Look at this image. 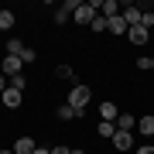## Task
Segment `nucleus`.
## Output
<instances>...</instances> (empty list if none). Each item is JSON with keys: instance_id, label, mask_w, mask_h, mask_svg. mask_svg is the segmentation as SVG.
<instances>
[{"instance_id": "24", "label": "nucleus", "mask_w": 154, "mask_h": 154, "mask_svg": "<svg viewBox=\"0 0 154 154\" xmlns=\"http://www.w3.org/2000/svg\"><path fill=\"white\" fill-rule=\"evenodd\" d=\"M51 154H72V147H65V144H55V147H51Z\"/></svg>"}, {"instance_id": "31", "label": "nucleus", "mask_w": 154, "mask_h": 154, "mask_svg": "<svg viewBox=\"0 0 154 154\" xmlns=\"http://www.w3.org/2000/svg\"><path fill=\"white\" fill-rule=\"evenodd\" d=\"M0 151H4V144H0Z\"/></svg>"}, {"instance_id": "10", "label": "nucleus", "mask_w": 154, "mask_h": 154, "mask_svg": "<svg viewBox=\"0 0 154 154\" xmlns=\"http://www.w3.org/2000/svg\"><path fill=\"white\" fill-rule=\"evenodd\" d=\"M116 116H120V106H116V103H110V99H106V103H99V120L116 123Z\"/></svg>"}, {"instance_id": "22", "label": "nucleus", "mask_w": 154, "mask_h": 154, "mask_svg": "<svg viewBox=\"0 0 154 154\" xmlns=\"http://www.w3.org/2000/svg\"><path fill=\"white\" fill-rule=\"evenodd\" d=\"M55 75H58V79H75V72H72V65H58Z\"/></svg>"}, {"instance_id": "1", "label": "nucleus", "mask_w": 154, "mask_h": 154, "mask_svg": "<svg viewBox=\"0 0 154 154\" xmlns=\"http://www.w3.org/2000/svg\"><path fill=\"white\" fill-rule=\"evenodd\" d=\"M89 99H93V89H89L86 82H75V86L69 89V99H65V103H69V106H75L79 113H86V106H89Z\"/></svg>"}, {"instance_id": "25", "label": "nucleus", "mask_w": 154, "mask_h": 154, "mask_svg": "<svg viewBox=\"0 0 154 154\" xmlns=\"http://www.w3.org/2000/svg\"><path fill=\"white\" fill-rule=\"evenodd\" d=\"M7 86H11V79H7V75H4V72H0V96H4V93H7Z\"/></svg>"}, {"instance_id": "14", "label": "nucleus", "mask_w": 154, "mask_h": 154, "mask_svg": "<svg viewBox=\"0 0 154 154\" xmlns=\"http://www.w3.org/2000/svg\"><path fill=\"white\" fill-rule=\"evenodd\" d=\"M106 31H110V34H116V38H120V34H127V31H130V28H127V21H123V17H110V24H106Z\"/></svg>"}, {"instance_id": "3", "label": "nucleus", "mask_w": 154, "mask_h": 154, "mask_svg": "<svg viewBox=\"0 0 154 154\" xmlns=\"http://www.w3.org/2000/svg\"><path fill=\"white\" fill-rule=\"evenodd\" d=\"M21 69H24V62H21V58H14V55H4V58H0V72H4L7 79L21 75Z\"/></svg>"}, {"instance_id": "13", "label": "nucleus", "mask_w": 154, "mask_h": 154, "mask_svg": "<svg viewBox=\"0 0 154 154\" xmlns=\"http://www.w3.org/2000/svg\"><path fill=\"white\" fill-rule=\"evenodd\" d=\"M137 130L144 134V137H154V113H144V116H137Z\"/></svg>"}, {"instance_id": "30", "label": "nucleus", "mask_w": 154, "mask_h": 154, "mask_svg": "<svg viewBox=\"0 0 154 154\" xmlns=\"http://www.w3.org/2000/svg\"><path fill=\"white\" fill-rule=\"evenodd\" d=\"M151 65H154V58H151ZM151 72H154V69H151Z\"/></svg>"}, {"instance_id": "18", "label": "nucleus", "mask_w": 154, "mask_h": 154, "mask_svg": "<svg viewBox=\"0 0 154 154\" xmlns=\"http://www.w3.org/2000/svg\"><path fill=\"white\" fill-rule=\"evenodd\" d=\"M106 24H110V21H106L103 14H96V17H93V24H89V28H93L96 34H103V31H106Z\"/></svg>"}, {"instance_id": "21", "label": "nucleus", "mask_w": 154, "mask_h": 154, "mask_svg": "<svg viewBox=\"0 0 154 154\" xmlns=\"http://www.w3.org/2000/svg\"><path fill=\"white\" fill-rule=\"evenodd\" d=\"M21 62H24V65H31V62H38V51H34V48H24V51H21Z\"/></svg>"}, {"instance_id": "27", "label": "nucleus", "mask_w": 154, "mask_h": 154, "mask_svg": "<svg viewBox=\"0 0 154 154\" xmlns=\"http://www.w3.org/2000/svg\"><path fill=\"white\" fill-rule=\"evenodd\" d=\"M34 154H51V147H38V151H34Z\"/></svg>"}, {"instance_id": "28", "label": "nucleus", "mask_w": 154, "mask_h": 154, "mask_svg": "<svg viewBox=\"0 0 154 154\" xmlns=\"http://www.w3.org/2000/svg\"><path fill=\"white\" fill-rule=\"evenodd\" d=\"M72 154H86V151H82V147H72Z\"/></svg>"}, {"instance_id": "29", "label": "nucleus", "mask_w": 154, "mask_h": 154, "mask_svg": "<svg viewBox=\"0 0 154 154\" xmlns=\"http://www.w3.org/2000/svg\"><path fill=\"white\" fill-rule=\"evenodd\" d=\"M0 154H14V147H4V151H0Z\"/></svg>"}, {"instance_id": "11", "label": "nucleus", "mask_w": 154, "mask_h": 154, "mask_svg": "<svg viewBox=\"0 0 154 154\" xmlns=\"http://www.w3.org/2000/svg\"><path fill=\"white\" fill-rule=\"evenodd\" d=\"M140 14H144V11H140V7H134V4L120 11V17L127 21V28H137V24H140Z\"/></svg>"}, {"instance_id": "23", "label": "nucleus", "mask_w": 154, "mask_h": 154, "mask_svg": "<svg viewBox=\"0 0 154 154\" xmlns=\"http://www.w3.org/2000/svg\"><path fill=\"white\" fill-rule=\"evenodd\" d=\"M137 69H140V72H151V69H154V65H151V55H140V58H137Z\"/></svg>"}, {"instance_id": "9", "label": "nucleus", "mask_w": 154, "mask_h": 154, "mask_svg": "<svg viewBox=\"0 0 154 154\" xmlns=\"http://www.w3.org/2000/svg\"><path fill=\"white\" fill-rule=\"evenodd\" d=\"M110 144H113L116 151H130V147H134V134H127V130H116Z\"/></svg>"}, {"instance_id": "17", "label": "nucleus", "mask_w": 154, "mask_h": 154, "mask_svg": "<svg viewBox=\"0 0 154 154\" xmlns=\"http://www.w3.org/2000/svg\"><path fill=\"white\" fill-rule=\"evenodd\" d=\"M17 24V14L14 11H0V31H11Z\"/></svg>"}, {"instance_id": "2", "label": "nucleus", "mask_w": 154, "mask_h": 154, "mask_svg": "<svg viewBox=\"0 0 154 154\" xmlns=\"http://www.w3.org/2000/svg\"><path fill=\"white\" fill-rule=\"evenodd\" d=\"M93 17H96V7H93V0H79V7H75V14H72V21L75 24H82V28H89L93 24Z\"/></svg>"}, {"instance_id": "7", "label": "nucleus", "mask_w": 154, "mask_h": 154, "mask_svg": "<svg viewBox=\"0 0 154 154\" xmlns=\"http://www.w3.org/2000/svg\"><path fill=\"white\" fill-rule=\"evenodd\" d=\"M116 130L134 134V130H137V116H134L130 110H120V116H116Z\"/></svg>"}, {"instance_id": "4", "label": "nucleus", "mask_w": 154, "mask_h": 154, "mask_svg": "<svg viewBox=\"0 0 154 154\" xmlns=\"http://www.w3.org/2000/svg\"><path fill=\"white\" fill-rule=\"evenodd\" d=\"M11 147H14V154H34V151H38V140L24 134V137H17V140L11 144Z\"/></svg>"}, {"instance_id": "20", "label": "nucleus", "mask_w": 154, "mask_h": 154, "mask_svg": "<svg viewBox=\"0 0 154 154\" xmlns=\"http://www.w3.org/2000/svg\"><path fill=\"white\" fill-rule=\"evenodd\" d=\"M140 28L154 31V11H144V14H140Z\"/></svg>"}, {"instance_id": "26", "label": "nucleus", "mask_w": 154, "mask_h": 154, "mask_svg": "<svg viewBox=\"0 0 154 154\" xmlns=\"http://www.w3.org/2000/svg\"><path fill=\"white\" fill-rule=\"evenodd\" d=\"M137 154H154V144H144V147H134Z\"/></svg>"}, {"instance_id": "16", "label": "nucleus", "mask_w": 154, "mask_h": 154, "mask_svg": "<svg viewBox=\"0 0 154 154\" xmlns=\"http://www.w3.org/2000/svg\"><path fill=\"white\" fill-rule=\"evenodd\" d=\"M28 48V45H24L21 38H7V55H14V58H21V51Z\"/></svg>"}, {"instance_id": "15", "label": "nucleus", "mask_w": 154, "mask_h": 154, "mask_svg": "<svg viewBox=\"0 0 154 154\" xmlns=\"http://www.w3.org/2000/svg\"><path fill=\"white\" fill-rule=\"evenodd\" d=\"M96 134H99V137H106V140H113L116 123H110V120H99V123H96Z\"/></svg>"}, {"instance_id": "8", "label": "nucleus", "mask_w": 154, "mask_h": 154, "mask_svg": "<svg viewBox=\"0 0 154 154\" xmlns=\"http://www.w3.org/2000/svg\"><path fill=\"white\" fill-rule=\"evenodd\" d=\"M75 7H79V0H69V4H62L58 11L51 14V21H55V24H65V21H69V14H75Z\"/></svg>"}, {"instance_id": "19", "label": "nucleus", "mask_w": 154, "mask_h": 154, "mask_svg": "<svg viewBox=\"0 0 154 154\" xmlns=\"http://www.w3.org/2000/svg\"><path fill=\"white\" fill-rule=\"evenodd\" d=\"M11 89H21V93H24V89H28V75H24V72L14 75V79H11Z\"/></svg>"}, {"instance_id": "6", "label": "nucleus", "mask_w": 154, "mask_h": 154, "mask_svg": "<svg viewBox=\"0 0 154 154\" xmlns=\"http://www.w3.org/2000/svg\"><path fill=\"white\" fill-rule=\"evenodd\" d=\"M0 103H4L7 110H17V106L24 103V93H21V89H11V86H7V93L0 96Z\"/></svg>"}, {"instance_id": "5", "label": "nucleus", "mask_w": 154, "mask_h": 154, "mask_svg": "<svg viewBox=\"0 0 154 154\" xmlns=\"http://www.w3.org/2000/svg\"><path fill=\"white\" fill-rule=\"evenodd\" d=\"M154 38V34L147 31V28H140V24H137V28H130V31H127V41H130V45H137V48H140V45H147Z\"/></svg>"}, {"instance_id": "12", "label": "nucleus", "mask_w": 154, "mask_h": 154, "mask_svg": "<svg viewBox=\"0 0 154 154\" xmlns=\"http://www.w3.org/2000/svg\"><path fill=\"white\" fill-rule=\"evenodd\" d=\"M55 116H58V120H65V123H72V120H79V116H82V113H79L75 106H69V103H62L58 110H55Z\"/></svg>"}]
</instances>
